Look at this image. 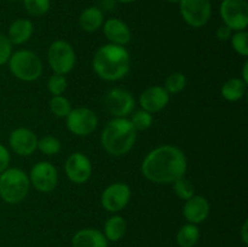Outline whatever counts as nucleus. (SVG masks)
Returning <instances> with one entry per match:
<instances>
[{"label":"nucleus","instance_id":"obj_1","mask_svg":"<svg viewBox=\"0 0 248 247\" xmlns=\"http://www.w3.org/2000/svg\"><path fill=\"white\" fill-rule=\"evenodd\" d=\"M188 161L184 153L174 145H161L153 149L142 162V173L155 184L173 183L186 176Z\"/></svg>","mask_w":248,"mask_h":247},{"label":"nucleus","instance_id":"obj_2","mask_svg":"<svg viewBox=\"0 0 248 247\" xmlns=\"http://www.w3.org/2000/svg\"><path fill=\"white\" fill-rule=\"evenodd\" d=\"M131 57L124 46L107 44L97 50L92 60V68L106 81L120 80L130 72Z\"/></svg>","mask_w":248,"mask_h":247},{"label":"nucleus","instance_id":"obj_3","mask_svg":"<svg viewBox=\"0 0 248 247\" xmlns=\"http://www.w3.org/2000/svg\"><path fill=\"white\" fill-rule=\"evenodd\" d=\"M137 138V131L126 118H114L108 121L101 136L102 147L114 156L125 155L132 149Z\"/></svg>","mask_w":248,"mask_h":247},{"label":"nucleus","instance_id":"obj_4","mask_svg":"<svg viewBox=\"0 0 248 247\" xmlns=\"http://www.w3.org/2000/svg\"><path fill=\"white\" fill-rule=\"evenodd\" d=\"M29 177L21 169H7L0 173V198L10 205H15L28 195Z\"/></svg>","mask_w":248,"mask_h":247},{"label":"nucleus","instance_id":"obj_5","mask_svg":"<svg viewBox=\"0 0 248 247\" xmlns=\"http://www.w3.org/2000/svg\"><path fill=\"white\" fill-rule=\"evenodd\" d=\"M7 63L12 75L22 81H34L43 74V63L40 58L29 50L12 52Z\"/></svg>","mask_w":248,"mask_h":247},{"label":"nucleus","instance_id":"obj_6","mask_svg":"<svg viewBox=\"0 0 248 247\" xmlns=\"http://www.w3.org/2000/svg\"><path fill=\"white\" fill-rule=\"evenodd\" d=\"M48 64L56 74L65 75L74 68L77 56L74 48L64 40H57L51 44L47 52Z\"/></svg>","mask_w":248,"mask_h":247},{"label":"nucleus","instance_id":"obj_7","mask_svg":"<svg viewBox=\"0 0 248 247\" xmlns=\"http://www.w3.org/2000/svg\"><path fill=\"white\" fill-rule=\"evenodd\" d=\"M220 17L232 31H246L248 26V4L246 0H223Z\"/></svg>","mask_w":248,"mask_h":247},{"label":"nucleus","instance_id":"obj_8","mask_svg":"<svg viewBox=\"0 0 248 247\" xmlns=\"http://www.w3.org/2000/svg\"><path fill=\"white\" fill-rule=\"evenodd\" d=\"M179 11L186 24L200 28L207 24L212 15L211 0H181Z\"/></svg>","mask_w":248,"mask_h":247},{"label":"nucleus","instance_id":"obj_9","mask_svg":"<svg viewBox=\"0 0 248 247\" xmlns=\"http://www.w3.org/2000/svg\"><path fill=\"white\" fill-rule=\"evenodd\" d=\"M67 127L73 135L85 137L93 132L98 125V118L93 110L89 108L72 109L67 118Z\"/></svg>","mask_w":248,"mask_h":247},{"label":"nucleus","instance_id":"obj_10","mask_svg":"<svg viewBox=\"0 0 248 247\" xmlns=\"http://www.w3.org/2000/svg\"><path fill=\"white\" fill-rule=\"evenodd\" d=\"M57 170L51 162L39 161L34 165L29 174V182L40 193H50L57 185Z\"/></svg>","mask_w":248,"mask_h":247},{"label":"nucleus","instance_id":"obj_11","mask_svg":"<svg viewBox=\"0 0 248 247\" xmlns=\"http://www.w3.org/2000/svg\"><path fill=\"white\" fill-rule=\"evenodd\" d=\"M131 189L125 183H113L104 189L102 194V206L108 212L116 213L124 210L130 202Z\"/></svg>","mask_w":248,"mask_h":247},{"label":"nucleus","instance_id":"obj_12","mask_svg":"<svg viewBox=\"0 0 248 247\" xmlns=\"http://www.w3.org/2000/svg\"><path fill=\"white\" fill-rule=\"evenodd\" d=\"M106 107L115 118H126L135 109V98L128 91L123 89H113L107 93Z\"/></svg>","mask_w":248,"mask_h":247},{"label":"nucleus","instance_id":"obj_13","mask_svg":"<svg viewBox=\"0 0 248 247\" xmlns=\"http://www.w3.org/2000/svg\"><path fill=\"white\" fill-rule=\"evenodd\" d=\"M64 171L68 178L75 184H84L92 174V164L82 153H74L67 159Z\"/></svg>","mask_w":248,"mask_h":247},{"label":"nucleus","instance_id":"obj_14","mask_svg":"<svg viewBox=\"0 0 248 247\" xmlns=\"http://www.w3.org/2000/svg\"><path fill=\"white\" fill-rule=\"evenodd\" d=\"M9 144L17 155L29 156L38 149V137L29 128L18 127L10 133Z\"/></svg>","mask_w":248,"mask_h":247},{"label":"nucleus","instance_id":"obj_15","mask_svg":"<svg viewBox=\"0 0 248 247\" xmlns=\"http://www.w3.org/2000/svg\"><path fill=\"white\" fill-rule=\"evenodd\" d=\"M170 94L164 87L150 86L145 89L140 96V104L143 110L157 113L169 104Z\"/></svg>","mask_w":248,"mask_h":247},{"label":"nucleus","instance_id":"obj_16","mask_svg":"<svg viewBox=\"0 0 248 247\" xmlns=\"http://www.w3.org/2000/svg\"><path fill=\"white\" fill-rule=\"evenodd\" d=\"M183 216L191 224H200L210 216V202L201 195L191 196L184 203Z\"/></svg>","mask_w":248,"mask_h":247},{"label":"nucleus","instance_id":"obj_17","mask_svg":"<svg viewBox=\"0 0 248 247\" xmlns=\"http://www.w3.org/2000/svg\"><path fill=\"white\" fill-rule=\"evenodd\" d=\"M103 33L110 44L124 46L130 43L131 31L127 24L119 18H109L103 23Z\"/></svg>","mask_w":248,"mask_h":247},{"label":"nucleus","instance_id":"obj_18","mask_svg":"<svg viewBox=\"0 0 248 247\" xmlns=\"http://www.w3.org/2000/svg\"><path fill=\"white\" fill-rule=\"evenodd\" d=\"M73 247H108V240L103 232L92 228L81 229L73 236Z\"/></svg>","mask_w":248,"mask_h":247},{"label":"nucleus","instance_id":"obj_19","mask_svg":"<svg viewBox=\"0 0 248 247\" xmlns=\"http://www.w3.org/2000/svg\"><path fill=\"white\" fill-rule=\"evenodd\" d=\"M33 23L27 18H18L11 23L7 31V39L11 45H22L33 35Z\"/></svg>","mask_w":248,"mask_h":247},{"label":"nucleus","instance_id":"obj_20","mask_svg":"<svg viewBox=\"0 0 248 247\" xmlns=\"http://www.w3.org/2000/svg\"><path fill=\"white\" fill-rule=\"evenodd\" d=\"M103 11H102L99 7L90 6L81 12L79 18V23L80 27H81L85 31L92 33V31H98V29L103 26Z\"/></svg>","mask_w":248,"mask_h":247},{"label":"nucleus","instance_id":"obj_21","mask_svg":"<svg viewBox=\"0 0 248 247\" xmlns=\"http://www.w3.org/2000/svg\"><path fill=\"white\" fill-rule=\"evenodd\" d=\"M247 84L240 77H232L223 84L220 92L228 102H237L246 93Z\"/></svg>","mask_w":248,"mask_h":247},{"label":"nucleus","instance_id":"obj_22","mask_svg":"<svg viewBox=\"0 0 248 247\" xmlns=\"http://www.w3.org/2000/svg\"><path fill=\"white\" fill-rule=\"evenodd\" d=\"M126 228H127L126 220L121 216H113L107 219L103 234L108 241L116 242L123 239L126 232Z\"/></svg>","mask_w":248,"mask_h":247},{"label":"nucleus","instance_id":"obj_23","mask_svg":"<svg viewBox=\"0 0 248 247\" xmlns=\"http://www.w3.org/2000/svg\"><path fill=\"white\" fill-rule=\"evenodd\" d=\"M199 240H200V230L195 224L191 223L184 224L177 232L176 241L179 247H194Z\"/></svg>","mask_w":248,"mask_h":247},{"label":"nucleus","instance_id":"obj_24","mask_svg":"<svg viewBox=\"0 0 248 247\" xmlns=\"http://www.w3.org/2000/svg\"><path fill=\"white\" fill-rule=\"evenodd\" d=\"M186 86V77L183 73H172L165 80L164 89L169 94H176L183 91Z\"/></svg>","mask_w":248,"mask_h":247},{"label":"nucleus","instance_id":"obj_25","mask_svg":"<svg viewBox=\"0 0 248 247\" xmlns=\"http://www.w3.org/2000/svg\"><path fill=\"white\" fill-rule=\"evenodd\" d=\"M50 109L53 115L57 118H67L73 108L69 99L61 94V96H52V98L50 99Z\"/></svg>","mask_w":248,"mask_h":247},{"label":"nucleus","instance_id":"obj_26","mask_svg":"<svg viewBox=\"0 0 248 247\" xmlns=\"http://www.w3.org/2000/svg\"><path fill=\"white\" fill-rule=\"evenodd\" d=\"M38 149L43 154L52 156L60 153L61 150V142L58 138L53 136H45V137L38 139Z\"/></svg>","mask_w":248,"mask_h":247},{"label":"nucleus","instance_id":"obj_27","mask_svg":"<svg viewBox=\"0 0 248 247\" xmlns=\"http://www.w3.org/2000/svg\"><path fill=\"white\" fill-rule=\"evenodd\" d=\"M26 11L34 17H40L50 10V0H23Z\"/></svg>","mask_w":248,"mask_h":247},{"label":"nucleus","instance_id":"obj_28","mask_svg":"<svg viewBox=\"0 0 248 247\" xmlns=\"http://www.w3.org/2000/svg\"><path fill=\"white\" fill-rule=\"evenodd\" d=\"M173 190L176 195L184 201L194 196V191H195L194 190V185L188 178H186V176L181 177V178L173 182Z\"/></svg>","mask_w":248,"mask_h":247},{"label":"nucleus","instance_id":"obj_29","mask_svg":"<svg viewBox=\"0 0 248 247\" xmlns=\"http://www.w3.org/2000/svg\"><path fill=\"white\" fill-rule=\"evenodd\" d=\"M232 46L235 50V52H237L241 56L248 55V34L246 31H235L232 35Z\"/></svg>","mask_w":248,"mask_h":247},{"label":"nucleus","instance_id":"obj_30","mask_svg":"<svg viewBox=\"0 0 248 247\" xmlns=\"http://www.w3.org/2000/svg\"><path fill=\"white\" fill-rule=\"evenodd\" d=\"M67 85L68 82L64 75L56 74L55 73V74L51 75L50 79H48L47 89L52 96H61V94L64 93V91L67 90Z\"/></svg>","mask_w":248,"mask_h":247},{"label":"nucleus","instance_id":"obj_31","mask_svg":"<svg viewBox=\"0 0 248 247\" xmlns=\"http://www.w3.org/2000/svg\"><path fill=\"white\" fill-rule=\"evenodd\" d=\"M131 124L135 127L136 131H144L149 128L153 124V115L152 113L145 110H140L137 113L133 114L132 119H131Z\"/></svg>","mask_w":248,"mask_h":247},{"label":"nucleus","instance_id":"obj_32","mask_svg":"<svg viewBox=\"0 0 248 247\" xmlns=\"http://www.w3.org/2000/svg\"><path fill=\"white\" fill-rule=\"evenodd\" d=\"M12 53V45L6 35L0 33V67L9 62V58Z\"/></svg>","mask_w":248,"mask_h":247},{"label":"nucleus","instance_id":"obj_33","mask_svg":"<svg viewBox=\"0 0 248 247\" xmlns=\"http://www.w3.org/2000/svg\"><path fill=\"white\" fill-rule=\"evenodd\" d=\"M10 159L11 157H10V153L7 148L0 143V173H2L5 170L9 169Z\"/></svg>","mask_w":248,"mask_h":247},{"label":"nucleus","instance_id":"obj_34","mask_svg":"<svg viewBox=\"0 0 248 247\" xmlns=\"http://www.w3.org/2000/svg\"><path fill=\"white\" fill-rule=\"evenodd\" d=\"M232 31L229 28V27L225 26V24L220 26L219 28L216 31V36H217V39H219V40L222 41L229 40V39L232 38Z\"/></svg>","mask_w":248,"mask_h":247},{"label":"nucleus","instance_id":"obj_35","mask_svg":"<svg viewBox=\"0 0 248 247\" xmlns=\"http://www.w3.org/2000/svg\"><path fill=\"white\" fill-rule=\"evenodd\" d=\"M241 240L244 242V245H248V222L245 220L244 224L241 227Z\"/></svg>","mask_w":248,"mask_h":247},{"label":"nucleus","instance_id":"obj_36","mask_svg":"<svg viewBox=\"0 0 248 247\" xmlns=\"http://www.w3.org/2000/svg\"><path fill=\"white\" fill-rule=\"evenodd\" d=\"M242 80H244L246 84H248V62L244 64V69H242Z\"/></svg>","mask_w":248,"mask_h":247},{"label":"nucleus","instance_id":"obj_37","mask_svg":"<svg viewBox=\"0 0 248 247\" xmlns=\"http://www.w3.org/2000/svg\"><path fill=\"white\" fill-rule=\"evenodd\" d=\"M115 1H119V2H123V4H130V2H133V1H137V0H115Z\"/></svg>","mask_w":248,"mask_h":247},{"label":"nucleus","instance_id":"obj_38","mask_svg":"<svg viewBox=\"0 0 248 247\" xmlns=\"http://www.w3.org/2000/svg\"><path fill=\"white\" fill-rule=\"evenodd\" d=\"M166 1L172 2V4H176V2H179V1H181V0H166Z\"/></svg>","mask_w":248,"mask_h":247}]
</instances>
